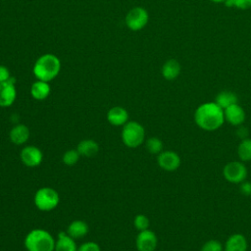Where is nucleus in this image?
Returning a JSON list of instances; mask_svg holds the SVG:
<instances>
[{
	"mask_svg": "<svg viewBox=\"0 0 251 251\" xmlns=\"http://www.w3.org/2000/svg\"><path fill=\"white\" fill-rule=\"evenodd\" d=\"M194 122L203 130H217L225 123L224 110L216 102L203 103L194 112Z\"/></svg>",
	"mask_w": 251,
	"mask_h": 251,
	"instance_id": "1",
	"label": "nucleus"
},
{
	"mask_svg": "<svg viewBox=\"0 0 251 251\" xmlns=\"http://www.w3.org/2000/svg\"><path fill=\"white\" fill-rule=\"evenodd\" d=\"M61 60L54 54L46 53L41 55L35 61L32 73L34 76L43 81L50 82L60 74Z\"/></svg>",
	"mask_w": 251,
	"mask_h": 251,
	"instance_id": "2",
	"label": "nucleus"
},
{
	"mask_svg": "<svg viewBox=\"0 0 251 251\" xmlns=\"http://www.w3.org/2000/svg\"><path fill=\"white\" fill-rule=\"evenodd\" d=\"M56 240L52 234L43 228L31 229L25 237V247L27 251H54Z\"/></svg>",
	"mask_w": 251,
	"mask_h": 251,
	"instance_id": "3",
	"label": "nucleus"
},
{
	"mask_svg": "<svg viewBox=\"0 0 251 251\" xmlns=\"http://www.w3.org/2000/svg\"><path fill=\"white\" fill-rule=\"evenodd\" d=\"M122 140L128 148H137L145 141V128L136 121H128L122 129Z\"/></svg>",
	"mask_w": 251,
	"mask_h": 251,
	"instance_id": "4",
	"label": "nucleus"
},
{
	"mask_svg": "<svg viewBox=\"0 0 251 251\" xmlns=\"http://www.w3.org/2000/svg\"><path fill=\"white\" fill-rule=\"evenodd\" d=\"M34 205L35 207L43 212H49L57 208L60 203V195L52 187L44 186L39 188L34 194Z\"/></svg>",
	"mask_w": 251,
	"mask_h": 251,
	"instance_id": "5",
	"label": "nucleus"
},
{
	"mask_svg": "<svg viewBox=\"0 0 251 251\" xmlns=\"http://www.w3.org/2000/svg\"><path fill=\"white\" fill-rule=\"evenodd\" d=\"M149 21V14L143 7L137 6L130 9L126 15V25L132 31L141 30L146 26Z\"/></svg>",
	"mask_w": 251,
	"mask_h": 251,
	"instance_id": "6",
	"label": "nucleus"
},
{
	"mask_svg": "<svg viewBox=\"0 0 251 251\" xmlns=\"http://www.w3.org/2000/svg\"><path fill=\"white\" fill-rule=\"evenodd\" d=\"M248 172L246 166L241 161H230L225 165L223 169V176L226 180L230 183L239 184L247 177Z\"/></svg>",
	"mask_w": 251,
	"mask_h": 251,
	"instance_id": "7",
	"label": "nucleus"
},
{
	"mask_svg": "<svg viewBox=\"0 0 251 251\" xmlns=\"http://www.w3.org/2000/svg\"><path fill=\"white\" fill-rule=\"evenodd\" d=\"M157 163L162 170L166 172H175L179 168L181 160L176 152L173 150H163L157 155Z\"/></svg>",
	"mask_w": 251,
	"mask_h": 251,
	"instance_id": "8",
	"label": "nucleus"
},
{
	"mask_svg": "<svg viewBox=\"0 0 251 251\" xmlns=\"http://www.w3.org/2000/svg\"><path fill=\"white\" fill-rule=\"evenodd\" d=\"M158 245V237L151 229H145L138 232L135 238L137 251H155Z\"/></svg>",
	"mask_w": 251,
	"mask_h": 251,
	"instance_id": "9",
	"label": "nucleus"
},
{
	"mask_svg": "<svg viewBox=\"0 0 251 251\" xmlns=\"http://www.w3.org/2000/svg\"><path fill=\"white\" fill-rule=\"evenodd\" d=\"M20 157L23 164L28 168H35L43 161L42 151L34 145L25 146L20 153Z\"/></svg>",
	"mask_w": 251,
	"mask_h": 251,
	"instance_id": "10",
	"label": "nucleus"
},
{
	"mask_svg": "<svg viewBox=\"0 0 251 251\" xmlns=\"http://www.w3.org/2000/svg\"><path fill=\"white\" fill-rule=\"evenodd\" d=\"M17 98V88L15 85V79H11L0 82V107L7 108L14 104Z\"/></svg>",
	"mask_w": 251,
	"mask_h": 251,
	"instance_id": "11",
	"label": "nucleus"
},
{
	"mask_svg": "<svg viewBox=\"0 0 251 251\" xmlns=\"http://www.w3.org/2000/svg\"><path fill=\"white\" fill-rule=\"evenodd\" d=\"M225 121L234 126H241L246 118L244 109L238 104H232L224 110Z\"/></svg>",
	"mask_w": 251,
	"mask_h": 251,
	"instance_id": "12",
	"label": "nucleus"
},
{
	"mask_svg": "<svg viewBox=\"0 0 251 251\" xmlns=\"http://www.w3.org/2000/svg\"><path fill=\"white\" fill-rule=\"evenodd\" d=\"M107 121L114 126H123L128 122V112L121 106H114L107 112Z\"/></svg>",
	"mask_w": 251,
	"mask_h": 251,
	"instance_id": "13",
	"label": "nucleus"
},
{
	"mask_svg": "<svg viewBox=\"0 0 251 251\" xmlns=\"http://www.w3.org/2000/svg\"><path fill=\"white\" fill-rule=\"evenodd\" d=\"M29 128L24 124L16 125L11 128L9 132V138L15 145L25 144L29 138Z\"/></svg>",
	"mask_w": 251,
	"mask_h": 251,
	"instance_id": "14",
	"label": "nucleus"
},
{
	"mask_svg": "<svg viewBox=\"0 0 251 251\" xmlns=\"http://www.w3.org/2000/svg\"><path fill=\"white\" fill-rule=\"evenodd\" d=\"M247 239L241 233L231 234L224 245V251H247Z\"/></svg>",
	"mask_w": 251,
	"mask_h": 251,
	"instance_id": "15",
	"label": "nucleus"
},
{
	"mask_svg": "<svg viewBox=\"0 0 251 251\" xmlns=\"http://www.w3.org/2000/svg\"><path fill=\"white\" fill-rule=\"evenodd\" d=\"M181 71V66L179 62L176 59L167 60L161 69V74L166 80H174L179 75Z\"/></svg>",
	"mask_w": 251,
	"mask_h": 251,
	"instance_id": "16",
	"label": "nucleus"
},
{
	"mask_svg": "<svg viewBox=\"0 0 251 251\" xmlns=\"http://www.w3.org/2000/svg\"><path fill=\"white\" fill-rule=\"evenodd\" d=\"M51 93V86L49 82L43 80H35L30 86V95L33 99L41 101L46 99Z\"/></svg>",
	"mask_w": 251,
	"mask_h": 251,
	"instance_id": "17",
	"label": "nucleus"
},
{
	"mask_svg": "<svg viewBox=\"0 0 251 251\" xmlns=\"http://www.w3.org/2000/svg\"><path fill=\"white\" fill-rule=\"evenodd\" d=\"M66 231H61L58 233L55 250L54 251H77V246L75 241Z\"/></svg>",
	"mask_w": 251,
	"mask_h": 251,
	"instance_id": "18",
	"label": "nucleus"
},
{
	"mask_svg": "<svg viewBox=\"0 0 251 251\" xmlns=\"http://www.w3.org/2000/svg\"><path fill=\"white\" fill-rule=\"evenodd\" d=\"M89 231V226L86 224V222L81 221V220H75L73 221L68 228H67V233L74 239H78L84 237Z\"/></svg>",
	"mask_w": 251,
	"mask_h": 251,
	"instance_id": "19",
	"label": "nucleus"
},
{
	"mask_svg": "<svg viewBox=\"0 0 251 251\" xmlns=\"http://www.w3.org/2000/svg\"><path fill=\"white\" fill-rule=\"evenodd\" d=\"M76 150L80 156L92 157L99 151V144L93 139H83L77 144Z\"/></svg>",
	"mask_w": 251,
	"mask_h": 251,
	"instance_id": "20",
	"label": "nucleus"
},
{
	"mask_svg": "<svg viewBox=\"0 0 251 251\" xmlns=\"http://www.w3.org/2000/svg\"><path fill=\"white\" fill-rule=\"evenodd\" d=\"M215 102L223 110H225L228 106L238 103V97L234 92H232L230 90H223L217 94Z\"/></svg>",
	"mask_w": 251,
	"mask_h": 251,
	"instance_id": "21",
	"label": "nucleus"
},
{
	"mask_svg": "<svg viewBox=\"0 0 251 251\" xmlns=\"http://www.w3.org/2000/svg\"><path fill=\"white\" fill-rule=\"evenodd\" d=\"M237 155L243 163L251 161V138L241 139L237 146Z\"/></svg>",
	"mask_w": 251,
	"mask_h": 251,
	"instance_id": "22",
	"label": "nucleus"
},
{
	"mask_svg": "<svg viewBox=\"0 0 251 251\" xmlns=\"http://www.w3.org/2000/svg\"><path fill=\"white\" fill-rule=\"evenodd\" d=\"M145 146L147 151L154 155H159L163 151V147H164L163 141L156 136L149 137L145 142Z\"/></svg>",
	"mask_w": 251,
	"mask_h": 251,
	"instance_id": "23",
	"label": "nucleus"
},
{
	"mask_svg": "<svg viewBox=\"0 0 251 251\" xmlns=\"http://www.w3.org/2000/svg\"><path fill=\"white\" fill-rule=\"evenodd\" d=\"M80 157L81 156L79 155L76 149H69L66 152H64L62 156V161L67 166H74L78 162Z\"/></svg>",
	"mask_w": 251,
	"mask_h": 251,
	"instance_id": "24",
	"label": "nucleus"
},
{
	"mask_svg": "<svg viewBox=\"0 0 251 251\" xmlns=\"http://www.w3.org/2000/svg\"><path fill=\"white\" fill-rule=\"evenodd\" d=\"M149 225H150L149 219L147 218V216H145L143 214H138L133 219V226L139 231L148 229Z\"/></svg>",
	"mask_w": 251,
	"mask_h": 251,
	"instance_id": "25",
	"label": "nucleus"
},
{
	"mask_svg": "<svg viewBox=\"0 0 251 251\" xmlns=\"http://www.w3.org/2000/svg\"><path fill=\"white\" fill-rule=\"evenodd\" d=\"M226 7H235L239 10H248L251 8V0H226L224 3Z\"/></svg>",
	"mask_w": 251,
	"mask_h": 251,
	"instance_id": "26",
	"label": "nucleus"
},
{
	"mask_svg": "<svg viewBox=\"0 0 251 251\" xmlns=\"http://www.w3.org/2000/svg\"><path fill=\"white\" fill-rule=\"evenodd\" d=\"M200 251H224V246L220 241L210 239L202 245Z\"/></svg>",
	"mask_w": 251,
	"mask_h": 251,
	"instance_id": "27",
	"label": "nucleus"
},
{
	"mask_svg": "<svg viewBox=\"0 0 251 251\" xmlns=\"http://www.w3.org/2000/svg\"><path fill=\"white\" fill-rule=\"evenodd\" d=\"M77 251H101V248L94 241H86L77 247Z\"/></svg>",
	"mask_w": 251,
	"mask_h": 251,
	"instance_id": "28",
	"label": "nucleus"
},
{
	"mask_svg": "<svg viewBox=\"0 0 251 251\" xmlns=\"http://www.w3.org/2000/svg\"><path fill=\"white\" fill-rule=\"evenodd\" d=\"M11 78H12V76H11L10 70L4 65H0V82L7 81Z\"/></svg>",
	"mask_w": 251,
	"mask_h": 251,
	"instance_id": "29",
	"label": "nucleus"
},
{
	"mask_svg": "<svg viewBox=\"0 0 251 251\" xmlns=\"http://www.w3.org/2000/svg\"><path fill=\"white\" fill-rule=\"evenodd\" d=\"M239 190L241 194L245 196H250L251 195V182L250 181H242L239 183Z\"/></svg>",
	"mask_w": 251,
	"mask_h": 251,
	"instance_id": "30",
	"label": "nucleus"
},
{
	"mask_svg": "<svg viewBox=\"0 0 251 251\" xmlns=\"http://www.w3.org/2000/svg\"><path fill=\"white\" fill-rule=\"evenodd\" d=\"M211 2H214V3H225L226 2V0H210Z\"/></svg>",
	"mask_w": 251,
	"mask_h": 251,
	"instance_id": "31",
	"label": "nucleus"
}]
</instances>
